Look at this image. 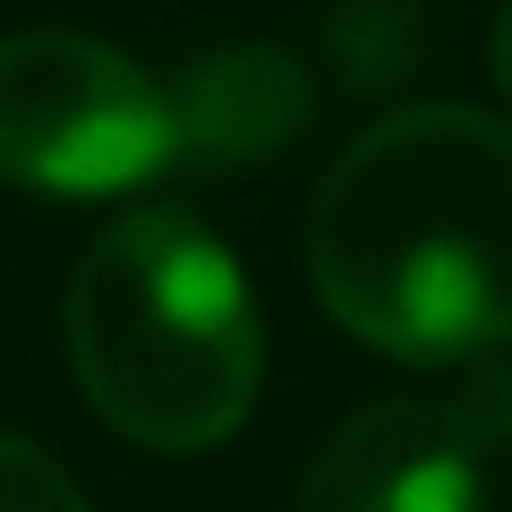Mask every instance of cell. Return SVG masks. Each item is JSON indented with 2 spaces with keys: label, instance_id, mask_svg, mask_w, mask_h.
Returning <instances> with one entry per match:
<instances>
[{
  "label": "cell",
  "instance_id": "6da1fadb",
  "mask_svg": "<svg viewBox=\"0 0 512 512\" xmlns=\"http://www.w3.org/2000/svg\"><path fill=\"white\" fill-rule=\"evenodd\" d=\"M308 282L350 342L461 367L512 342V120L470 103L384 111L308 197Z\"/></svg>",
  "mask_w": 512,
  "mask_h": 512
},
{
  "label": "cell",
  "instance_id": "7a4b0ae2",
  "mask_svg": "<svg viewBox=\"0 0 512 512\" xmlns=\"http://www.w3.org/2000/svg\"><path fill=\"white\" fill-rule=\"evenodd\" d=\"M77 393L137 453H214L248 427L265 325L239 256L188 205H137L86 239L60 299Z\"/></svg>",
  "mask_w": 512,
  "mask_h": 512
},
{
  "label": "cell",
  "instance_id": "3957f363",
  "mask_svg": "<svg viewBox=\"0 0 512 512\" xmlns=\"http://www.w3.org/2000/svg\"><path fill=\"white\" fill-rule=\"evenodd\" d=\"M171 171V94L77 26L0 35V180L26 197H120Z\"/></svg>",
  "mask_w": 512,
  "mask_h": 512
},
{
  "label": "cell",
  "instance_id": "277c9868",
  "mask_svg": "<svg viewBox=\"0 0 512 512\" xmlns=\"http://www.w3.org/2000/svg\"><path fill=\"white\" fill-rule=\"evenodd\" d=\"M291 512H478V444L436 402H367L308 453Z\"/></svg>",
  "mask_w": 512,
  "mask_h": 512
},
{
  "label": "cell",
  "instance_id": "5b68a950",
  "mask_svg": "<svg viewBox=\"0 0 512 512\" xmlns=\"http://www.w3.org/2000/svg\"><path fill=\"white\" fill-rule=\"evenodd\" d=\"M163 94H171V163L188 171L274 163L316 111L308 60L282 43H205Z\"/></svg>",
  "mask_w": 512,
  "mask_h": 512
},
{
  "label": "cell",
  "instance_id": "8992f818",
  "mask_svg": "<svg viewBox=\"0 0 512 512\" xmlns=\"http://www.w3.org/2000/svg\"><path fill=\"white\" fill-rule=\"evenodd\" d=\"M0 512H94L69 461H52L35 436H0Z\"/></svg>",
  "mask_w": 512,
  "mask_h": 512
},
{
  "label": "cell",
  "instance_id": "52a82bcc",
  "mask_svg": "<svg viewBox=\"0 0 512 512\" xmlns=\"http://www.w3.org/2000/svg\"><path fill=\"white\" fill-rule=\"evenodd\" d=\"M487 60H495V86H504V103H512V0L495 9V35H487Z\"/></svg>",
  "mask_w": 512,
  "mask_h": 512
}]
</instances>
